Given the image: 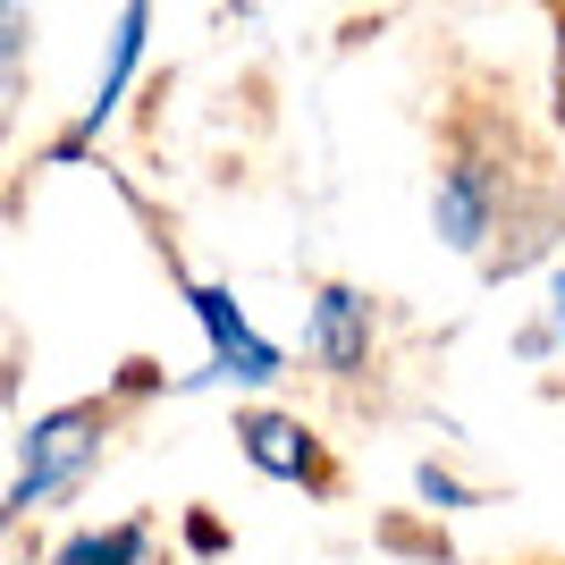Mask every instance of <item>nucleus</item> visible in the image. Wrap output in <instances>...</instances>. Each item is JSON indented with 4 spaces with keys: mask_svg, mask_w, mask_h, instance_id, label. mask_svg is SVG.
Returning a JSON list of instances; mask_svg holds the SVG:
<instances>
[{
    "mask_svg": "<svg viewBox=\"0 0 565 565\" xmlns=\"http://www.w3.org/2000/svg\"><path fill=\"white\" fill-rule=\"evenodd\" d=\"M51 565H152V523H85L51 548Z\"/></svg>",
    "mask_w": 565,
    "mask_h": 565,
    "instance_id": "7",
    "label": "nucleus"
},
{
    "mask_svg": "<svg viewBox=\"0 0 565 565\" xmlns=\"http://www.w3.org/2000/svg\"><path fill=\"white\" fill-rule=\"evenodd\" d=\"M557 127H565V18H557Z\"/></svg>",
    "mask_w": 565,
    "mask_h": 565,
    "instance_id": "11",
    "label": "nucleus"
},
{
    "mask_svg": "<svg viewBox=\"0 0 565 565\" xmlns=\"http://www.w3.org/2000/svg\"><path fill=\"white\" fill-rule=\"evenodd\" d=\"M143 34H152V9H118V18H110V60H102L85 110L51 136V161H85V152L102 143V127L127 110V85H136V68H143Z\"/></svg>",
    "mask_w": 565,
    "mask_h": 565,
    "instance_id": "6",
    "label": "nucleus"
},
{
    "mask_svg": "<svg viewBox=\"0 0 565 565\" xmlns=\"http://www.w3.org/2000/svg\"><path fill=\"white\" fill-rule=\"evenodd\" d=\"M380 354V296L354 279H321L305 296V363L330 380H363Z\"/></svg>",
    "mask_w": 565,
    "mask_h": 565,
    "instance_id": "5",
    "label": "nucleus"
},
{
    "mask_svg": "<svg viewBox=\"0 0 565 565\" xmlns=\"http://www.w3.org/2000/svg\"><path fill=\"white\" fill-rule=\"evenodd\" d=\"M414 498H423L430 515H465V507H481V498H472V481H456L439 456H423V465H414Z\"/></svg>",
    "mask_w": 565,
    "mask_h": 565,
    "instance_id": "8",
    "label": "nucleus"
},
{
    "mask_svg": "<svg viewBox=\"0 0 565 565\" xmlns=\"http://www.w3.org/2000/svg\"><path fill=\"white\" fill-rule=\"evenodd\" d=\"M110 448V397H76V405H51L34 414L18 439V472H9V490H0V523H34L51 515L60 498L85 490V472L102 465Z\"/></svg>",
    "mask_w": 565,
    "mask_h": 565,
    "instance_id": "1",
    "label": "nucleus"
},
{
    "mask_svg": "<svg viewBox=\"0 0 565 565\" xmlns=\"http://www.w3.org/2000/svg\"><path fill=\"white\" fill-rule=\"evenodd\" d=\"M25 34H34V18H25V9H0V85L18 76V60H25Z\"/></svg>",
    "mask_w": 565,
    "mask_h": 565,
    "instance_id": "9",
    "label": "nucleus"
},
{
    "mask_svg": "<svg viewBox=\"0 0 565 565\" xmlns=\"http://www.w3.org/2000/svg\"><path fill=\"white\" fill-rule=\"evenodd\" d=\"M541 312H548V321H541V330H548V347L565 354V262L548 270V305H541Z\"/></svg>",
    "mask_w": 565,
    "mask_h": 565,
    "instance_id": "10",
    "label": "nucleus"
},
{
    "mask_svg": "<svg viewBox=\"0 0 565 565\" xmlns=\"http://www.w3.org/2000/svg\"><path fill=\"white\" fill-rule=\"evenodd\" d=\"M178 287H186V312H194V330H203V372H178L169 397H203V388H245V397H262V388H279L287 347L254 330V312L236 305V287H220V279H178Z\"/></svg>",
    "mask_w": 565,
    "mask_h": 565,
    "instance_id": "2",
    "label": "nucleus"
},
{
    "mask_svg": "<svg viewBox=\"0 0 565 565\" xmlns=\"http://www.w3.org/2000/svg\"><path fill=\"white\" fill-rule=\"evenodd\" d=\"M236 456H245L262 481H279V490H312V498L338 490L330 439H321L305 414H279V405H236Z\"/></svg>",
    "mask_w": 565,
    "mask_h": 565,
    "instance_id": "4",
    "label": "nucleus"
},
{
    "mask_svg": "<svg viewBox=\"0 0 565 565\" xmlns=\"http://www.w3.org/2000/svg\"><path fill=\"white\" fill-rule=\"evenodd\" d=\"M430 228L465 262H490L498 236H532L515 220V169L498 152H481V143H456L439 161V178H430Z\"/></svg>",
    "mask_w": 565,
    "mask_h": 565,
    "instance_id": "3",
    "label": "nucleus"
},
{
    "mask_svg": "<svg viewBox=\"0 0 565 565\" xmlns=\"http://www.w3.org/2000/svg\"><path fill=\"white\" fill-rule=\"evenodd\" d=\"M0 143H9V136H0Z\"/></svg>",
    "mask_w": 565,
    "mask_h": 565,
    "instance_id": "12",
    "label": "nucleus"
}]
</instances>
